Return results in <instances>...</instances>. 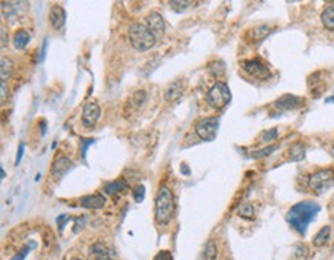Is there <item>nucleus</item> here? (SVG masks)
Here are the masks:
<instances>
[{"mask_svg":"<svg viewBox=\"0 0 334 260\" xmlns=\"http://www.w3.org/2000/svg\"><path fill=\"white\" fill-rule=\"evenodd\" d=\"M321 206L313 200H304L293 205L288 213H286V222L294 231H297L300 236H304L308 230L313 219L319 214Z\"/></svg>","mask_w":334,"mask_h":260,"instance_id":"nucleus-1","label":"nucleus"},{"mask_svg":"<svg viewBox=\"0 0 334 260\" xmlns=\"http://www.w3.org/2000/svg\"><path fill=\"white\" fill-rule=\"evenodd\" d=\"M154 216L159 225H168L172 219L174 209H176V202H174L172 191L168 186H161L157 191L156 202H154Z\"/></svg>","mask_w":334,"mask_h":260,"instance_id":"nucleus-2","label":"nucleus"},{"mask_svg":"<svg viewBox=\"0 0 334 260\" xmlns=\"http://www.w3.org/2000/svg\"><path fill=\"white\" fill-rule=\"evenodd\" d=\"M128 39L134 50L142 53L151 50L157 40L145 23H133L128 29Z\"/></svg>","mask_w":334,"mask_h":260,"instance_id":"nucleus-3","label":"nucleus"},{"mask_svg":"<svg viewBox=\"0 0 334 260\" xmlns=\"http://www.w3.org/2000/svg\"><path fill=\"white\" fill-rule=\"evenodd\" d=\"M231 100V89L225 82H216L210 91L206 92V102H208L213 108L222 109L225 108Z\"/></svg>","mask_w":334,"mask_h":260,"instance_id":"nucleus-4","label":"nucleus"},{"mask_svg":"<svg viewBox=\"0 0 334 260\" xmlns=\"http://www.w3.org/2000/svg\"><path fill=\"white\" fill-rule=\"evenodd\" d=\"M334 182V171L330 168L325 170H319L313 173L308 177V186L311 188V191H314L316 194H322L325 192Z\"/></svg>","mask_w":334,"mask_h":260,"instance_id":"nucleus-5","label":"nucleus"},{"mask_svg":"<svg viewBox=\"0 0 334 260\" xmlns=\"http://www.w3.org/2000/svg\"><path fill=\"white\" fill-rule=\"evenodd\" d=\"M219 117H203V119H199L194 125V131L196 134L205 140V142H213L217 136V131H219Z\"/></svg>","mask_w":334,"mask_h":260,"instance_id":"nucleus-6","label":"nucleus"},{"mask_svg":"<svg viewBox=\"0 0 334 260\" xmlns=\"http://www.w3.org/2000/svg\"><path fill=\"white\" fill-rule=\"evenodd\" d=\"M242 70L257 80H268L271 77V71L260 59H248L241 63Z\"/></svg>","mask_w":334,"mask_h":260,"instance_id":"nucleus-7","label":"nucleus"},{"mask_svg":"<svg viewBox=\"0 0 334 260\" xmlns=\"http://www.w3.org/2000/svg\"><path fill=\"white\" fill-rule=\"evenodd\" d=\"M305 105V99H302L299 95H293V94H285L273 103V108L279 112H285V111H293L297 108H302Z\"/></svg>","mask_w":334,"mask_h":260,"instance_id":"nucleus-8","label":"nucleus"},{"mask_svg":"<svg viewBox=\"0 0 334 260\" xmlns=\"http://www.w3.org/2000/svg\"><path fill=\"white\" fill-rule=\"evenodd\" d=\"M74 168V164L67 156H57L51 164V175L54 180H62L67 173Z\"/></svg>","mask_w":334,"mask_h":260,"instance_id":"nucleus-9","label":"nucleus"},{"mask_svg":"<svg viewBox=\"0 0 334 260\" xmlns=\"http://www.w3.org/2000/svg\"><path fill=\"white\" fill-rule=\"evenodd\" d=\"M100 119V105L97 102H88L82 109V123L85 128L91 129Z\"/></svg>","mask_w":334,"mask_h":260,"instance_id":"nucleus-10","label":"nucleus"},{"mask_svg":"<svg viewBox=\"0 0 334 260\" xmlns=\"http://www.w3.org/2000/svg\"><path fill=\"white\" fill-rule=\"evenodd\" d=\"M114 250L103 242H95L88 250V260H114Z\"/></svg>","mask_w":334,"mask_h":260,"instance_id":"nucleus-11","label":"nucleus"},{"mask_svg":"<svg viewBox=\"0 0 334 260\" xmlns=\"http://www.w3.org/2000/svg\"><path fill=\"white\" fill-rule=\"evenodd\" d=\"M145 25L150 28V31L156 36V39H159V37H162V36H164L165 26H167V25H165V19L162 17V14H161V12H156V11H153V12H150V14L147 15Z\"/></svg>","mask_w":334,"mask_h":260,"instance_id":"nucleus-12","label":"nucleus"},{"mask_svg":"<svg viewBox=\"0 0 334 260\" xmlns=\"http://www.w3.org/2000/svg\"><path fill=\"white\" fill-rule=\"evenodd\" d=\"M48 20H50V25L56 29L60 31L63 26H65L67 22V12L60 5H54L50 11V15H48Z\"/></svg>","mask_w":334,"mask_h":260,"instance_id":"nucleus-13","label":"nucleus"},{"mask_svg":"<svg viewBox=\"0 0 334 260\" xmlns=\"http://www.w3.org/2000/svg\"><path fill=\"white\" fill-rule=\"evenodd\" d=\"M106 203V199L102 194H89L81 199V206L86 209H102Z\"/></svg>","mask_w":334,"mask_h":260,"instance_id":"nucleus-14","label":"nucleus"},{"mask_svg":"<svg viewBox=\"0 0 334 260\" xmlns=\"http://www.w3.org/2000/svg\"><path fill=\"white\" fill-rule=\"evenodd\" d=\"M183 91H185V84H182L180 80H176V82L169 84L168 88L165 89V99L168 102H174L183 94Z\"/></svg>","mask_w":334,"mask_h":260,"instance_id":"nucleus-15","label":"nucleus"},{"mask_svg":"<svg viewBox=\"0 0 334 260\" xmlns=\"http://www.w3.org/2000/svg\"><path fill=\"white\" fill-rule=\"evenodd\" d=\"M269 32H271V28L268 25H259V26H254L251 28L248 32H247V37L251 40V42H260L263 40Z\"/></svg>","mask_w":334,"mask_h":260,"instance_id":"nucleus-16","label":"nucleus"},{"mask_svg":"<svg viewBox=\"0 0 334 260\" xmlns=\"http://www.w3.org/2000/svg\"><path fill=\"white\" fill-rule=\"evenodd\" d=\"M125 189H126V182L123 178H119V180H114V182H108L103 186V192L108 194V196H117V194L123 192Z\"/></svg>","mask_w":334,"mask_h":260,"instance_id":"nucleus-17","label":"nucleus"},{"mask_svg":"<svg viewBox=\"0 0 334 260\" xmlns=\"http://www.w3.org/2000/svg\"><path fill=\"white\" fill-rule=\"evenodd\" d=\"M321 20L327 29L334 31V3H330L324 8V11L321 14Z\"/></svg>","mask_w":334,"mask_h":260,"instance_id":"nucleus-18","label":"nucleus"},{"mask_svg":"<svg viewBox=\"0 0 334 260\" xmlns=\"http://www.w3.org/2000/svg\"><path fill=\"white\" fill-rule=\"evenodd\" d=\"M330 237H331V226H324V228L314 236L313 245L316 248H322V247H325L327 243L330 242Z\"/></svg>","mask_w":334,"mask_h":260,"instance_id":"nucleus-19","label":"nucleus"},{"mask_svg":"<svg viewBox=\"0 0 334 260\" xmlns=\"http://www.w3.org/2000/svg\"><path fill=\"white\" fill-rule=\"evenodd\" d=\"M29 39H31V36H29V32H28V31H25V29H19V31L14 34L12 43H14L15 48H17V50H25L26 45L29 43Z\"/></svg>","mask_w":334,"mask_h":260,"instance_id":"nucleus-20","label":"nucleus"},{"mask_svg":"<svg viewBox=\"0 0 334 260\" xmlns=\"http://www.w3.org/2000/svg\"><path fill=\"white\" fill-rule=\"evenodd\" d=\"M12 68H14V65H12L11 59H8L5 56L0 59V79H2V82H6V80L11 77Z\"/></svg>","mask_w":334,"mask_h":260,"instance_id":"nucleus-21","label":"nucleus"},{"mask_svg":"<svg viewBox=\"0 0 334 260\" xmlns=\"http://www.w3.org/2000/svg\"><path fill=\"white\" fill-rule=\"evenodd\" d=\"M216 257H217V247H216V243L213 240H210L205 245L199 260H216Z\"/></svg>","mask_w":334,"mask_h":260,"instance_id":"nucleus-22","label":"nucleus"},{"mask_svg":"<svg viewBox=\"0 0 334 260\" xmlns=\"http://www.w3.org/2000/svg\"><path fill=\"white\" fill-rule=\"evenodd\" d=\"M305 157V145L304 143H294L290 148V159L294 162H300Z\"/></svg>","mask_w":334,"mask_h":260,"instance_id":"nucleus-23","label":"nucleus"},{"mask_svg":"<svg viewBox=\"0 0 334 260\" xmlns=\"http://www.w3.org/2000/svg\"><path fill=\"white\" fill-rule=\"evenodd\" d=\"M237 214L241 216L242 219L254 220V217H256V209H254V206L251 203H244L242 206H239Z\"/></svg>","mask_w":334,"mask_h":260,"instance_id":"nucleus-24","label":"nucleus"},{"mask_svg":"<svg viewBox=\"0 0 334 260\" xmlns=\"http://www.w3.org/2000/svg\"><path fill=\"white\" fill-rule=\"evenodd\" d=\"M168 5H169V8H171L172 11H176V12H183V11H186L188 8L194 6V2H191V0H171V2H169Z\"/></svg>","mask_w":334,"mask_h":260,"instance_id":"nucleus-25","label":"nucleus"},{"mask_svg":"<svg viewBox=\"0 0 334 260\" xmlns=\"http://www.w3.org/2000/svg\"><path fill=\"white\" fill-rule=\"evenodd\" d=\"M210 73H211V76H214V77H222L225 74V65H224V62L222 60H214L211 65H210Z\"/></svg>","mask_w":334,"mask_h":260,"instance_id":"nucleus-26","label":"nucleus"},{"mask_svg":"<svg viewBox=\"0 0 334 260\" xmlns=\"http://www.w3.org/2000/svg\"><path fill=\"white\" fill-rule=\"evenodd\" d=\"M276 150H277V145H269V146H265V148H262V150H259V151H254V153L251 154V157H252V159H263V157L271 156Z\"/></svg>","mask_w":334,"mask_h":260,"instance_id":"nucleus-27","label":"nucleus"},{"mask_svg":"<svg viewBox=\"0 0 334 260\" xmlns=\"http://www.w3.org/2000/svg\"><path fill=\"white\" fill-rule=\"evenodd\" d=\"M277 137H279V129L277 128H271V129H268V131H263L262 136H260L262 142H273Z\"/></svg>","mask_w":334,"mask_h":260,"instance_id":"nucleus-28","label":"nucleus"},{"mask_svg":"<svg viewBox=\"0 0 334 260\" xmlns=\"http://www.w3.org/2000/svg\"><path fill=\"white\" fill-rule=\"evenodd\" d=\"M307 257H308V248L305 245H302V243H299L294 250V260H305Z\"/></svg>","mask_w":334,"mask_h":260,"instance_id":"nucleus-29","label":"nucleus"},{"mask_svg":"<svg viewBox=\"0 0 334 260\" xmlns=\"http://www.w3.org/2000/svg\"><path fill=\"white\" fill-rule=\"evenodd\" d=\"M133 199H134L137 203H140L143 199H145V186H143V185H137V186H134V188H133Z\"/></svg>","mask_w":334,"mask_h":260,"instance_id":"nucleus-30","label":"nucleus"},{"mask_svg":"<svg viewBox=\"0 0 334 260\" xmlns=\"http://www.w3.org/2000/svg\"><path fill=\"white\" fill-rule=\"evenodd\" d=\"M31 248H36V243H34V242H28V245H26V247H23V248H22V251L15 254L11 260H25V257H26V254L31 251Z\"/></svg>","mask_w":334,"mask_h":260,"instance_id":"nucleus-31","label":"nucleus"},{"mask_svg":"<svg viewBox=\"0 0 334 260\" xmlns=\"http://www.w3.org/2000/svg\"><path fill=\"white\" fill-rule=\"evenodd\" d=\"M94 142H95L94 139H82V142H81V157L82 159H86V151Z\"/></svg>","mask_w":334,"mask_h":260,"instance_id":"nucleus-32","label":"nucleus"},{"mask_svg":"<svg viewBox=\"0 0 334 260\" xmlns=\"http://www.w3.org/2000/svg\"><path fill=\"white\" fill-rule=\"evenodd\" d=\"M68 220H70V219H68V216H65V214H62V216L57 217L56 222H57V225H59V230H60V231H63V228H65V223H67Z\"/></svg>","mask_w":334,"mask_h":260,"instance_id":"nucleus-33","label":"nucleus"},{"mask_svg":"<svg viewBox=\"0 0 334 260\" xmlns=\"http://www.w3.org/2000/svg\"><path fill=\"white\" fill-rule=\"evenodd\" d=\"M154 260H171V253L169 251H161L154 257Z\"/></svg>","mask_w":334,"mask_h":260,"instance_id":"nucleus-34","label":"nucleus"},{"mask_svg":"<svg viewBox=\"0 0 334 260\" xmlns=\"http://www.w3.org/2000/svg\"><path fill=\"white\" fill-rule=\"evenodd\" d=\"M0 89H2V103H5L6 97H8V89H6V84L5 82L0 84Z\"/></svg>","mask_w":334,"mask_h":260,"instance_id":"nucleus-35","label":"nucleus"},{"mask_svg":"<svg viewBox=\"0 0 334 260\" xmlns=\"http://www.w3.org/2000/svg\"><path fill=\"white\" fill-rule=\"evenodd\" d=\"M22 156H23V143L19 146V151H17V159H15V165H19L20 164V160H22Z\"/></svg>","mask_w":334,"mask_h":260,"instance_id":"nucleus-36","label":"nucleus"},{"mask_svg":"<svg viewBox=\"0 0 334 260\" xmlns=\"http://www.w3.org/2000/svg\"><path fill=\"white\" fill-rule=\"evenodd\" d=\"M2 48H6V32L2 28Z\"/></svg>","mask_w":334,"mask_h":260,"instance_id":"nucleus-37","label":"nucleus"},{"mask_svg":"<svg viewBox=\"0 0 334 260\" xmlns=\"http://www.w3.org/2000/svg\"><path fill=\"white\" fill-rule=\"evenodd\" d=\"M331 102H334V97H328L327 99V103H331Z\"/></svg>","mask_w":334,"mask_h":260,"instance_id":"nucleus-38","label":"nucleus"},{"mask_svg":"<svg viewBox=\"0 0 334 260\" xmlns=\"http://www.w3.org/2000/svg\"><path fill=\"white\" fill-rule=\"evenodd\" d=\"M331 154H333V157H334V142H333V145H331Z\"/></svg>","mask_w":334,"mask_h":260,"instance_id":"nucleus-39","label":"nucleus"},{"mask_svg":"<svg viewBox=\"0 0 334 260\" xmlns=\"http://www.w3.org/2000/svg\"><path fill=\"white\" fill-rule=\"evenodd\" d=\"M0 170H2V178H5V170H3V167L0 168Z\"/></svg>","mask_w":334,"mask_h":260,"instance_id":"nucleus-40","label":"nucleus"},{"mask_svg":"<svg viewBox=\"0 0 334 260\" xmlns=\"http://www.w3.org/2000/svg\"><path fill=\"white\" fill-rule=\"evenodd\" d=\"M71 260H82V259H77V257H74V259H71Z\"/></svg>","mask_w":334,"mask_h":260,"instance_id":"nucleus-41","label":"nucleus"}]
</instances>
